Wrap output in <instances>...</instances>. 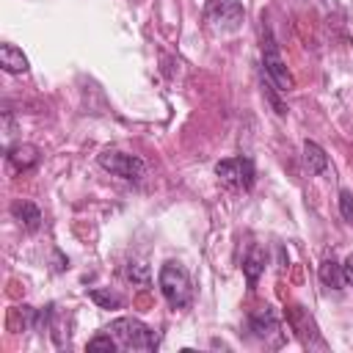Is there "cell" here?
Returning <instances> with one entry per match:
<instances>
[{"instance_id": "8", "label": "cell", "mask_w": 353, "mask_h": 353, "mask_svg": "<svg viewBox=\"0 0 353 353\" xmlns=\"http://www.w3.org/2000/svg\"><path fill=\"white\" fill-rule=\"evenodd\" d=\"M11 215H14V218L19 221V226L28 229V232H36V229L41 226V212H39V207H36L33 201H25V199L14 201V204H11Z\"/></svg>"}, {"instance_id": "5", "label": "cell", "mask_w": 353, "mask_h": 353, "mask_svg": "<svg viewBox=\"0 0 353 353\" xmlns=\"http://www.w3.org/2000/svg\"><path fill=\"white\" fill-rule=\"evenodd\" d=\"M215 174L221 176L223 185L237 188V190H248L254 185V176H256L251 157H226L215 165Z\"/></svg>"}, {"instance_id": "10", "label": "cell", "mask_w": 353, "mask_h": 353, "mask_svg": "<svg viewBox=\"0 0 353 353\" xmlns=\"http://www.w3.org/2000/svg\"><path fill=\"white\" fill-rule=\"evenodd\" d=\"M8 163L17 168V171H28L39 163V149L33 143H19L14 149H8Z\"/></svg>"}, {"instance_id": "3", "label": "cell", "mask_w": 353, "mask_h": 353, "mask_svg": "<svg viewBox=\"0 0 353 353\" xmlns=\"http://www.w3.org/2000/svg\"><path fill=\"white\" fill-rule=\"evenodd\" d=\"M243 6L240 0H207L204 19L215 33H234L243 25Z\"/></svg>"}, {"instance_id": "1", "label": "cell", "mask_w": 353, "mask_h": 353, "mask_svg": "<svg viewBox=\"0 0 353 353\" xmlns=\"http://www.w3.org/2000/svg\"><path fill=\"white\" fill-rule=\"evenodd\" d=\"M157 284H160V292H163V298L168 301L171 309H185L190 303V298H193L190 276L179 262H165L160 268Z\"/></svg>"}, {"instance_id": "9", "label": "cell", "mask_w": 353, "mask_h": 353, "mask_svg": "<svg viewBox=\"0 0 353 353\" xmlns=\"http://www.w3.org/2000/svg\"><path fill=\"white\" fill-rule=\"evenodd\" d=\"M0 66L8 74H25L28 72V55L14 44H3L0 47Z\"/></svg>"}, {"instance_id": "14", "label": "cell", "mask_w": 353, "mask_h": 353, "mask_svg": "<svg viewBox=\"0 0 353 353\" xmlns=\"http://www.w3.org/2000/svg\"><path fill=\"white\" fill-rule=\"evenodd\" d=\"M91 301L99 303L102 309H119V306L124 303L121 295H116V292H110V290H91Z\"/></svg>"}, {"instance_id": "4", "label": "cell", "mask_w": 353, "mask_h": 353, "mask_svg": "<svg viewBox=\"0 0 353 353\" xmlns=\"http://www.w3.org/2000/svg\"><path fill=\"white\" fill-rule=\"evenodd\" d=\"M99 165L105 171H110L113 176H121L127 182H138L143 174H146V163L135 154H127V152H116V149H105L99 157Z\"/></svg>"}, {"instance_id": "18", "label": "cell", "mask_w": 353, "mask_h": 353, "mask_svg": "<svg viewBox=\"0 0 353 353\" xmlns=\"http://www.w3.org/2000/svg\"><path fill=\"white\" fill-rule=\"evenodd\" d=\"M342 270H345V281L353 287V254H347V259L342 262Z\"/></svg>"}, {"instance_id": "17", "label": "cell", "mask_w": 353, "mask_h": 353, "mask_svg": "<svg viewBox=\"0 0 353 353\" xmlns=\"http://www.w3.org/2000/svg\"><path fill=\"white\" fill-rule=\"evenodd\" d=\"M339 210L345 221H353V193L350 190H339Z\"/></svg>"}, {"instance_id": "13", "label": "cell", "mask_w": 353, "mask_h": 353, "mask_svg": "<svg viewBox=\"0 0 353 353\" xmlns=\"http://www.w3.org/2000/svg\"><path fill=\"white\" fill-rule=\"evenodd\" d=\"M262 270H265V251L262 248H251V254L243 262V273H245L248 284H256V279L262 276Z\"/></svg>"}, {"instance_id": "6", "label": "cell", "mask_w": 353, "mask_h": 353, "mask_svg": "<svg viewBox=\"0 0 353 353\" xmlns=\"http://www.w3.org/2000/svg\"><path fill=\"white\" fill-rule=\"evenodd\" d=\"M262 66H265L268 77L279 85V91H290L292 88V77L287 72V63H284L276 41H273V36L268 30H265V39H262Z\"/></svg>"}, {"instance_id": "2", "label": "cell", "mask_w": 353, "mask_h": 353, "mask_svg": "<svg viewBox=\"0 0 353 353\" xmlns=\"http://www.w3.org/2000/svg\"><path fill=\"white\" fill-rule=\"evenodd\" d=\"M110 334L127 350H154L160 345V336L149 325H143L141 320H135V317H119V320H113L110 323Z\"/></svg>"}, {"instance_id": "7", "label": "cell", "mask_w": 353, "mask_h": 353, "mask_svg": "<svg viewBox=\"0 0 353 353\" xmlns=\"http://www.w3.org/2000/svg\"><path fill=\"white\" fill-rule=\"evenodd\" d=\"M248 328L254 331V336L268 339V336L279 334V320H276V314H273V312L265 306V309L251 312V317H248Z\"/></svg>"}, {"instance_id": "11", "label": "cell", "mask_w": 353, "mask_h": 353, "mask_svg": "<svg viewBox=\"0 0 353 353\" xmlns=\"http://www.w3.org/2000/svg\"><path fill=\"white\" fill-rule=\"evenodd\" d=\"M320 281L328 287V290H342L347 281H345V270H342V265L336 262V259H323V265H320Z\"/></svg>"}, {"instance_id": "16", "label": "cell", "mask_w": 353, "mask_h": 353, "mask_svg": "<svg viewBox=\"0 0 353 353\" xmlns=\"http://www.w3.org/2000/svg\"><path fill=\"white\" fill-rule=\"evenodd\" d=\"M116 345H119V342H116V336H110V334H108V336H94V339H88V345H85V347H88V350H108V353H113V350H116Z\"/></svg>"}, {"instance_id": "15", "label": "cell", "mask_w": 353, "mask_h": 353, "mask_svg": "<svg viewBox=\"0 0 353 353\" xmlns=\"http://www.w3.org/2000/svg\"><path fill=\"white\" fill-rule=\"evenodd\" d=\"M127 279H132L138 284H149V268L143 262H130L127 265Z\"/></svg>"}, {"instance_id": "12", "label": "cell", "mask_w": 353, "mask_h": 353, "mask_svg": "<svg viewBox=\"0 0 353 353\" xmlns=\"http://www.w3.org/2000/svg\"><path fill=\"white\" fill-rule=\"evenodd\" d=\"M303 163L309 168V174H323L328 168V154L323 152V146H317L314 141L303 143Z\"/></svg>"}]
</instances>
